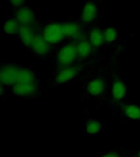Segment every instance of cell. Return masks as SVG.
Segmentation results:
<instances>
[{"instance_id": "obj_8", "label": "cell", "mask_w": 140, "mask_h": 157, "mask_svg": "<svg viewBox=\"0 0 140 157\" xmlns=\"http://www.w3.org/2000/svg\"><path fill=\"white\" fill-rule=\"evenodd\" d=\"M14 17L21 25H33L35 22V15L33 10L25 6L17 8Z\"/></svg>"}, {"instance_id": "obj_19", "label": "cell", "mask_w": 140, "mask_h": 157, "mask_svg": "<svg viewBox=\"0 0 140 157\" xmlns=\"http://www.w3.org/2000/svg\"><path fill=\"white\" fill-rule=\"evenodd\" d=\"M105 44H111L117 41L118 30L114 27H107L103 30Z\"/></svg>"}, {"instance_id": "obj_7", "label": "cell", "mask_w": 140, "mask_h": 157, "mask_svg": "<svg viewBox=\"0 0 140 157\" xmlns=\"http://www.w3.org/2000/svg\"><path fill=\"white\" fill-rule=\"evenodd\" d=\"M38 90V83H16L12 87V95L17 98H29Z\"/></svg>"}, {"instance_id": "obj_14", "label": "cell", "mask_w": 140, "mask_h": 157, "mask_svg": "<svg viewBox=\"0 0 140 157\" xmlns=\"http://www.w3.org/2000/svg\"><path fill=\"white\" fill-rule=\"evenodd\" d=\"M21 26V25L15 17H11L2 23V31L8 35H17Z\"/></svg>"}, {"instance_id": "obj_18", "label": "cell", "mask_w": 140, "mask_h": 157, "mask_svg": "<svg viewBox=\"0 0 140 157\" xmlns=\"http://www.w3.org/2000/svg\"><path fill=\"white\" fill-rule=\"evenodd\" d=\"M123 115L127 120H140V107L134 104H129L124 106Z\"/></svg>"}, {"instance_id": "obj_16", "label": "cell", "mask_w": 140, "mask_h": 157, "mask_svg": "<svg viewBox=\"0 0 140 157\" xmlns=\"http://www.w3.org/2000/svg\"><path fill=\"white\" fill-rule=\"evenodd\" d=\"M76 47H77L78 56L81 59L87 58L88 56H90L93 52V47L89 40L80 39L78 43L76 44Z\"/></svg>"}, {"instance_id": "obj_2", "label": "cell", "mask_w": 140, "mask_h": 157, "mask_svg": "<svg viewBox=\"0 0 140 157\" xmlns=\"http://www.w3.org/2000/svg\"><path fill=\"white\" fill-rule=\"evenodd\" d=\"M41 34L51 45L60 44L66 39L63 23L61 22H52L46 25L43 28Z\"/></svg>"}, {"instance_id": "obj_22", "label": "cell", "mask_w": 140, "mask_h": 157, "mask_svg": "<svg viewBox=\"0 0 140 157\" xmlns=\"http://www.w3.org/2000/svg\"><path fill=\"white\" fill-rule=\"evenodd\" d=\"M135 154H136L137 157H140V150H138V151L136 152Z\"/></svg>"}, {"instance_id": "obj_10", "label": "cell", "mask_w": 140, "mask_h": 157, "mask_svg": "<svg viewBox=\"0 0 140 157\" xmlns=\"http://www.w3.org/2000/svg\"><path fill=\"white\" fill-rule=\"evenodd\" d=\"M17 36L23 46L29 48L36 34L33 25H21Z\"/></svg>"}, {"instance_id": "obj_12", "label": "cell", "mask_w": 140, "mask_h": 157, "mask_svg": "<svg viewBox=\"0 0 140 157\" xmlns=\"http://www.w3.org/2000/svg\"><path fill=\"white\" fill-rule=\"evenodd\" d=\"M127 93V86L124 81L120 78H115L113 81L111 86V96L113 100L115 101H120L126 97Z\"/></svg>"}, {"instance_id": "obj_15", "label": "cell", "mask_w": 140, "mask_h": 157, "mask_svg": "<svg viewBox=\"0 0 140 157\" xmlns=\"http://www.w3.org/2000/svg\"><path fill=\"white\" fill-rule=\"evenodd\" d=\"M88 40L93 45V48H99L103 46L105 44V39H104V33L103 29L100 28H93L89 32Z\"/></svg>"}, {"instance_id": "obj_21", "label": "cell", "mask_w": 140, "mask_h": 157, "mask_svg": "<svg viewBox=\"0 0 140 157\" xmlns=\"http://www.w3.org/2000/svg\"><path fill=\"white\" fill-rule=\"evenodd\" d=\"M25 0H8L10 4L12 5L13 7H15V8H17V9L23 6V4L25 3Z\"/></svg>"}, {"instance_id": "obj_3", "label": "cell", "mask_w": 140, "mask_h": 157, "mask_svg": "<svg viewBox=\"0 0 140 157\" xmlns=\"http://www.w3.org/2000/svg\"><path fill=\"white\" fill-rule=\"evenodd\" d=\"M21 67L13 64L2 65L0 69V82L2 86H12L18 80Z\"/></svg>"}, {"instance_id": "obj_4", "label": "cell", "mask_w": 140, "mask_h": 157, "mask_svg": "<svg viewBox=\"0 0 140 157\" xmlns=\"http://www.w3.org/2000/svg\"><path fill=\"white\" fill-rule=\"evenodd\" d=\"M80 68L76 66H71L65 68L59 69L58 72L55 76V83L57 85H62L68 83L76 78L80 73Z\"/></svg>"}, {"instance_id": "obj_11", "label": "cell", "mask_w": 140, "mask_h": 157, "mask_svg": "<svg viewBox=\"0 0 140 157\" xmlns=\"http://www.w3.org/2000/svg\"><path fill=\"white\" fill-rule=\"evenodd\" d=\"M103 130V124L101 120L96 118L91 117L86 120L84 123V131L87 136L95 137L98 136Z\"/></svg>"}, {"instance_id": "obj_9", "label": "cell", "mask_w": 140, "mask_h": 157, "mask_svg": "<svg viewBox=\"0 0 140 157\" xmlns=\"http://www.w3.org/2000/svg\"><path fill=\"white\" fill-rule=\"evenodd\" d=\"M106 83L102 77H95L91 79L86 85V93L89 97L97 98L103 93Z\"/></svg>"}, {"instance_id": "obj_13", "label": "cell", "mask_w": 140, "mask_h": 157, "mask_svg": "<svg viewBox=\"0 0 140 157\" xmlns=\"http://www.w3.org/2000/svg\"><path fill=\"white\" fill-rule=\"evenodd\" d=\"M63 27L66 39H78V40L80 39L83 34L80 25L74 21L64 22Z\"/></svg>"}, {"instance_id": "obj_5", "label": "cell", "mask_w": 140, "mask_h": 157, "mask_svg": "<svg viewBox=\"0 0 140 157\" xmlns=\"http://www.w3.org/2000/svg\"><path fill=\"white\" fill-rule=\"evenodd\" d=\"M29 48L34 55L40 57L49 55L51 51V44L44 39L42 34H36Z\"/></svg>"}, {"instance_id": "obj_23", "label": "cell", "mask_w": 140, "mask_h": 157, "mask_svg": "<svg viewBox=\"0 0 140 157\" xmlns=\"http://www.w3.org/2000/svg\"><path fill=\"white\" fill-rule=\"evenodd\" d=\"M123 157H137V155H136V154H134V155H125V156H123Z\"/></svg>"}, {"instance_id": "obj_17", "label": "cell", "mask_w": 140, "mask_h": 157, "mask_svg": "<svg viewBox=\"0 0 140 157\" xmlns=\"http://www.w3.org/2000/svg\"><path fill=\"white\" fill-rule=\"evenodd\" d=\"M17 83H37L36 77L33 71L21 67Z\"/></svg>"}, {"instance_id": "obj_6", "label": "cell", "mask_w": 140, "mask_h": 157, "mask_svg": "<svg viewBox=\"0 0 140 157\" xmlns=\"http://www.w3.org/2000/svg\"><path fill=\"white\" fill-rule=\"evenodd\" d=\"M98 16V6L93 1H87L81 10L80 20L84 24H90L95 21Z\"/></svg>"}, {"instance_id": "obj_20", "label": "cell", "mask_w": 140, "mask_h": 157, "mask_svg": "<svg viewBox=\"0 0 140 157\" xmlns=\"http://www.w3.org/2000/svg\"><path fill=\"white\" fill-rule=\"evenodd\" d=\"M98 157H121V155L120 152L116 151H112L103 152L99 155Z\"/></svg>"}, {"instance_id": "obj_1", "label": "cell", "mask_w": 140, "mask_h": 157, "mask_svg": "<svg viewBox=\"0 0 140 157\" xmlns=\"http://www.w3.org/2000/svg\"><path fill=\"white\" fill-rule=\"evenodd\" d=\"M79 58L77 47L75 44L64 45L57 52L55 58L56 66L59 69L74 66L76 61Z\"/></svg>"}]
</instances>
